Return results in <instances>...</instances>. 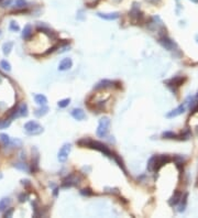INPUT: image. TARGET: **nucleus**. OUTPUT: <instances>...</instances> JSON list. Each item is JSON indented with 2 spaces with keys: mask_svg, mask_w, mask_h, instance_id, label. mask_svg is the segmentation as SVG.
Returning a JSON list of instances; mask_svg holds the SVG:
<instances>
[{
  "mask_svg": "<svg viewBox=\"0 0 198 218\" xmlns=\"http://www.w3.org/2000/svg\"><path fill=\"white\" fill-rule=\"evenodd\" d=\"M192 1H194V2H198V0H192Z\"/></svg>",
  "mask_w": 198,
  "mask_h": 218,
  "instance_id": "e433bc0d",
  "label": "nucleus"
},
{
  "mask_svg": "<svg viewBox=\"0 0 198 218\" xmlns=\"http://www.w3.org/2000/svg\"><path fill=\"white\" fill-rule=\"evenodd\" d=\"M86 144H87L88 147L93 148V149H96V150H98V151H100L101 153H104V154L107 155V156L112 158V155H114V153L108 149V147L105 146V144H102L101 142H97V141H89V142H87Z\"/></svg>",
  "mask_w": 198,
  "mask_h": 218,
  "instance_id": "f03ea898",
  "label": "nucleus"
},
{
  "mask_svg": "<svg viewBox=\"0 0 198 218\" xmlns=\"http://www.w3.org/2000/svg\"><path fill=\"white\" fill-rule=\"evenodd\" d=\"M10 205V199L9 198H2L0 201V212H4Z\"/></svg>",
  "mask_w": 198,
  "mask_h": 218,
  "instance_id": "f3484780",
  "label": "nucleus"
},
{
  "mask_svg": "<svg viewBox=\"0 0 198 218\" xmlns=\"http://www.w3.org/2000/svg\"><path fill=\"white\" fill-rule=\"evenodd\" d=\"M10 2H11V0H4V2L2 4V6H4V7H6V6H7V4H9Z\"/></svg>",
  "mask_w": 198,
  "mask_h": 218,
  "instance_id": "72a5a7b5",
  "label": "nucleus"
},
{
  "mask_svg": "<svg viewBox=\"0 0 198 218\" xmlns=\"http://www.w3.org/2000/svg\"><path fill=\"white\" fill-rule=\"evenodd\" d=\"M186 109V103L185 104H182L181 106H178L176 109H174V110H172V111H169V113H166V117L167 118H174V117H177V116H179V115H182V113L185 111Z\"/></svg>",
  "mask_w": 198,
  "mask_h": 218,
  "instance_id": "1a4fd4ad",
  "label": "nucleus"
},
{
  "mask_svg": "<svg viewBox=\"0 0 198 218\" xmlns=\"http://www.w3.org/2000/svg\"><path fill=\"white\" fill-rule=\"evenodd\" d=\"M16 6H17L18 8H23V7L26 6V2H25L24 0H17L16 1Z\"/></svg>",
  "mask_w": 198,
  "mask_h": 218,
  "instance_id": "cd10ccee",
  "label": "nucleus"
},
{
  "mask_svg": "<svg viewBox=\"0 0 198 218\" xmlns=\"http://www.w3.org/2000/svg\"><path fill=\"white\" fill-rule=\"evenodd\" d=\"M162 137L164 139H177L178 138V136L175 134L174 132H172V131H166V132H164V133L162 134Z\"/></svg>",
  "mask_w": 198,
  "mask_h": 218,
  "instance_id": "a211bd4d",
  "label": "nucleus"
},
{
  "mask_svg": "<svg viewBox=\"0 0 198 218\" xmlns=\"http://www.w3.org/2000/svg\"><path fill=\"white\" fill-rule=\"evenodd\" d=\"M72 65H73V62L69 57L63 59L61 61V63L59 64V71H62V72L67 71V70H69V68L72 67Z\"/></svg>",
  "mask_w": 198,
  "mask_h": 218,
  "instance_id": "9d476101",
  "label": "nucleus"
},
{
  "mask_svg": "<svg viewBox=\"0 0 198 218\" xmlns=\"http://www.w3.org/2000/svg\"><path fill=\"white\" fill-rule=\"evenodd\" d=\"M159 42L162 44V46L163 47H165L166 50L169 51H172L174 49V46H175V43L171 40V39H169L166 35H163V37H161L160 40H159Z\"/></svg>",
  "mask_w": 198,
  "mask_h": 218,
  "instance_id": "6e6552de",
  "label": "nucleus"
},
{
  "mask_svg": "<svg viewBox=\"0 0 198 218\" xmlns=\"http://www.w3.org/2000/svg\"><path fill=\"white\" fill-rule=\"evenodd\" d=\"M14 166L17 169H19V170H22V171H25V172H28L29 171V168L25 165V164L23 163H17V164H14Z\"/></svg>",
  "mask_w": 198,
  "mask_h": 218,
  "instance_id": "a878e982",
  "label": "nucleus"
},
{
  "mask_svg": "<svg viewBox=\"0 0 198 218\" xmlns=\"http://www.w3.org/2000/svg\"><path fill=\"white\" fill-rule=\"evenodd\" d=\"M150 2H152V4H156V2H159L160 0H149Z\"/></svg>",
  "mask_w": 198,
  "mask_h": 218,
  "instance_id": "f704fd0d",
  "label": "nucleus"
},
{
  "mask_svg": "<svg viewBox=\"0 0 198 218\" xmlns=\"http://www.w3.org/2000/svg\"><path fill=\"white\" fill-rule=\"evenodd\" d=\"M1 179H2V174H1V173H0V180H1Z\"/></svg>",
  "mask_w": 198,
  "mask_h": 218,
  "instance_id": "c9c22d12",
  "label": "nucleus"
},
{
  "mask_svg": "<svg viewBox=\"0 0 198 218\" xmlns=\"http://www.w3.org/2000/svg\"><path fill=\"white\" fill-rule=\"evenodd\" d=\"M12 212H13V209H10L9 212H7V213L4 214V216H6V217H10V216H11V214H12Z\"/></svg>",
  "mask_w": 198,
  "mask_h": 218,
  "instance_id": "473e14b6",
  "label": "nucleus"
},
{
  "mask_svg": "<svg viewBox=\"0 0 198 218\" xmlns=\"http://www.w3.org/2000/svg\"><path fill=\"white\" fill-rule=\"evenodd\" d=\"M10 126V120H8V121H4L2 125H1V128H6V127H9Z\"/></svg>",
  "mask_w": 198,
  "mask_h": 218,
  "instance_id": "2f4dec72",
  "label": "nucleus"
},
{
  "mask_svg": "<svg viewBox=\"0 0 198 218\" xmlns=\"http://www.w3.org/2000/svg\"><path fill=\"white\" fill-rule=\"evenodd\" d=\"M187 196H188V194L186 193L185 195H184V198H183V202H182V205L179 206V208H178V212H179V213H182V212L185 210L186 204H187Z\"/></svg>",
  "mask_w": 198,
  "mask_h": 218,
  "instance_id": "aec40b11",
  "label": "nucleus"
},
{
  "mask_svg": "<svg viewBox=\"0 0 198 218\" xmlns=\"http://www.w3.org/2000/svg\"><path fill=\"white\" fill-rule=\"evenodd\" d=\"M0 66L2 67L4 71H8L9 72L10 70H11V65H10V64H9L7 61H1V62H0Z\"/></svg>",
  "mask_w": 198,
  "mask_h": 218,
  "instance_id": "393cba45",
  "label": "nucleus"
},
{
  "mask_svg": "<svg viewBox=\"0 0 198 218\" xmlns=\"http://www.w3.org/2000/svg\"><path fill=\"white\" fill-rule=\"evenodd\" d=\"M185 77H181V76H178V77H175V78H172V80H169L166 82V84H167V86L169 87H172V90H175L176 92V88L179 87L181 85H183V83L185 82Z\"/></svg>",
  "mask_w": 198,
  "mask_h": 218,
  "instance_id": "423d86ee",
  "label": "nucleus"
},
{
  "mask_svg": "<svg viewBox=\"0 0 198 218\" xmlns=\"http://www.w3.org/2000/svg\"><path fill=\"white\" fill-rule=\"evenodd\" d=\"M79 183V177L76 174H71L68 175L63 182V187H71L74 185H77Z\"/></svg>",
  "mask_w": 198,
  "mask_h": 218,
  "instance_id": "0eeeda50",
  "label": "nucleus"
},
{
  "mask_svg": "<svg viewBox=\"0 0 198 218\" xmlns=\"http://www.w3.org/2000/svg\"><path fill=\"white\" fill-rule=\"evenodd\" d=\"M182 196H183V193H182L181 191H175V192H174V195L169 198V204L171 206L177 205V204L179 203V201L182 199Z\"/></svg>",
  "mask_w": 198,
  "mask_h": 218,
  "instance_id": "9b49d317",
  "label": "nucleus"
},
{
  "mask_svg": "<svg viewBox=\"0 0 198 218\" xmlns=\"http://www.w3.org/2000/svg\"><path fill=\"white\" fill-rule=\"evenodd\" d=\"M13 47V43L12 42H7L4 43V45H2V52H4V55H8L10 52H11V50H12Z\"/></svg>",
  "mask_w": 198,
  "mask_h": 218,
  "instance_id": "dca6fc26",
  "label": "nucleus"
},
{
  "mask_svg": "<svg viewBox=\"0 0 198 218\" xmlns=\"http://www.w3.org/2000/svg\"><path fill=\"white\" fill-rule=\"evenodd\" d=\"M32 35V27L30 24H26L23 29V32H22V38L24 40H28Z\"/></svg>",
  "mask_w": 198,
  "mask_h": 218,
  "instance_id": "2eb2a0df",
  "label": "nucleus"
},
{
  "mask_svg": "<svg viewBox=\"0 0 198 218\" xmlns=\"http://www.w3.org/2000/svg\"><path fill=\"white\" fill-rule=\"evenodd\" d=\"M72 116L74 119L76 120H83L86 118V115H85L84 110L80 108H76V109H73L72 110Z\"/></svg>",
  "mask_w": 198,
  "mask_h": 218,
  "instance_id": "ddd939ff",
  "label": "nucleus"
},
{
  "mask_svg": "<svg viewBox=\"0 0 198 218\" xmlns=\"http://www.w3.org/2000/svg\"><path fill=\"white\" fill-rule=\"evenodd\" d=\"M69 103H71V99H69V98L63 99V100L59 101V107H61V108H65V107H67V106L69 105Z\"/></svg>",
  "mask_w": 198,
  "mask_h": 218,
  "instance_id": "b1692460",
  "label": "nucleus"
},
{
  "mask_svg": "<svg viewBox=\"0 0 198 218\" xmlns=\"http://www.w3.org/2000/svg\"><path fill=\"white\" fill-rule=\"evenodd\" d=\"M47 107H43V108H40L39 110H36L35 111V115L38 116V117H41V116H44L45 113H47Z\"/></svg>",
  "mask_w": 198,
  "mask_h": 218,
  "instance_id": "5701e85b",
  "label": "nucleus"
},
{
  "mask_svg": "<svg viewBox=\"0 0 198 218\" xmlns=\"http://www.w3.org/2000/svg\"><path fill=\"white\" fill-rule=\"evenodd\" d=\"M81 194H83V195H91L93 192H90V189H83V191H81Z\"/></svg>",
  "mask_w": 198,
  "mask_h": 218,
  "instance_id": "c756f323",
  "label": "nucleus"
},
{
  "mask_svg": "<svg viewBox=\"0 0 198 218\" xmlns=\"http://www.w3.org/2000/svg\"><path fill=\"white\" fill-rule=\"evenodd\" d=\"M197 111H198V101H197V104H196V106H195L194 108L192 109L190 113H197Z\"/></svg>",
  "mask_w": 198,
  "mask_h": 218,
  "instance_id": "7c9ffc66",
  "label": "nucleus"
},
{
  "mask_svg": "<svg viewBox=\"0 0 198 218\" xmlns=\"http://www.w3.org/2000/svg\"><path fill=\"white\" fill-rule=\"evenodd\" d=\"M155 158H156V155H154V156H152L151 159L149 160V163H148V170H149V171H153L154 163H155Z\"/></svg>",
  "mask_w": 198,
  "mask_h": 218,
  "instance_id": "4be33fe9",
  "label": "nucleus"
},
{
  "mask_svg": "<svg viewBox=\"0 0 198 218\" xmlns=\"http://www.w3.org/2000/svg\"><path fill=\"white\" fill-rule=\"evenodd\" d=\"M34 99H35V103L40 106L46 105V103H47V98L44 96V95H42V94H38V95H35V96H34Z\"/></svg>",
  "mask_w": 198,
  "mask_h": 218,
  "instance_id": "4468645a",
  "label": "nucleus"
},
{
  "mask_svg": "<svg viewBox=\"0 0 198 218\" xmlns=\"http://www.w3.org/2000/svg\"><path fill=\"white\" fill-rule=\"evenodd\" d=\"M9 29L11 30V31L17 32V31H19V30H20V28H19V25H18L14 21H11V23H10V27H9Z\"/></svg>",
  "mask_w": 198,
  "mask_h": 218,
  "instance_id": "bb28decb",
  "label": "nucleus"
},
{
  "mask_svg": "<svg viewBox=\"0 0 198 218\" xmlns=\"http://www.w3.org/2000/svg\"><path fill=\"white\" fill-rule=\"evenodd\" d=\"M0 139H1V141H2V142L6 144V146H8L9 143H10V138H9L8 134L1 133V134H0Z\"/></svg>",
  "mask_w": 198,
  "mask_h": 218,
  "instance_id": "412c9836",
  "label": "nucleus"
},
{
  "mask_svg": "<svg viewBox=\"0 0 198 218\" xmlns=\"http://www.w3.org/2000/svg\"><path fill=\"white\" fill-rule=\"evenodd\" d=\"M69 152H71V144H69V143L64 144L63 147H62V149H61L59 152V162L64 163V162L67 160Z\"/></svg>",
  "mask_w": 198,
  "mask_h": 218,
  "instance_id": "39448f33",
  "label": "nucleus"
},
{
  "mask_svg": "<svg viewBox=\"0 0 198 218\" xmlns=\"http://www.w3.org/2000/svg\"><path fill=\"white\" fill-rule=\"evenodd\" d=\"M109 127H110V119L109 118H101L99 120V123H98V128H97V136L100 137V138H104L107 136L108 131H109Z\"/></svg>",
  "mask_w": 198,
  "mask_h": 218,
  "instance_id": "f257e3e1",
  "label": "nucleus"
},
{
  "mask_svg": "<svg viewBox=\"0 0 198 218\" xmlns=\"http://www.w3.org/2000/svg\"><path fill=\"white\" fill-rule=\"evenodd\" d=\"M97 16L104 20H108V21H112V20H116L119 18V13L118 12H114V13H100L98 12Z\"/></svg>",
  "mask_w": 198,
  "mask_h": 218,
  "instance_id": "f8f14e48",
  "label": "nucleus"
},
{
  "mask_svg": "<svg viewBox=\"0 0 198 218\" xmlns=\"http://www.w3.org/2000/svg\"><path fill=\"white\" fill-rule=\"evenodd\" d=\"M24 129L29 134H40L43 132L42 126H40L38 122L33 121V120L26 122L24 125Z\"/></svg>",
  "mask_w": 198,
  "mask_h": 218,
  "instance_id": "7ed1b4c3",
  "label": "nucleus"
},
{
  "mask_svg": "<svg viewBox=\"0 0 198 218\" xmlns=\"http://www.w3.org/2000/svg\"><path fill=\"white\" fill-rule=\"evenodd\" d=\"M26 198H28V194H21V195L19 196V199H20L21 203H23L24 201H26Z\"/></svg>",
  "mask_w": 198,
  "mask_h": 218,
  "instance_id": "c85d7f7f",
  "label": "nucleus"
},
{
  "mask_svg": "<svg viewBox=\"0 0 198 218\" xmlns=\"http://www.w3.org/2000/svg\"><path fill=\"white\" fill-rule=\"evenodd\" d=\"M110 86H112V82H110V80H102V82H100L99 84L96 86V89H98V88H105V87H110Z\"/></svg>",
  "mask_w": 198,
  "mask_h": 218,
  "instance_id": "6ab92c4d",
  "label": "nucleus"
},
{
  "mask_svg": "<svg viewBox=\"0 0 198 218\" xmlns=\"http://www.w3.org/2000/svg\"><path fill=\"white\" fill-rule=\"evenodd\" d=\"M172 159L169 158V155H156L155 158V163H154V168H153V171H160V169L164 165V164L171 162Z\"/></svg>",
  "mask_w": 198,
  "mask_h": 218,
  "instance_id": "20e7f679",
  "label": "nucleus"
}]
</instances>
